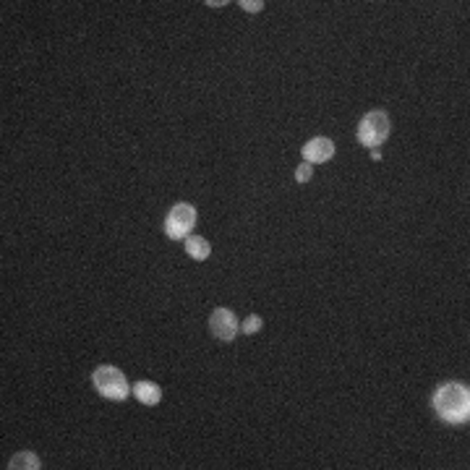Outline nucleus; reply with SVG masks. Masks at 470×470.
Masks as SVG:
<instances>
[{
  "mask_svg": "<svg viewBox=\"0 0 470 470\" xmlns=\"http://www.w3.org/2000/svg\"><path fill=\"white\" fill-rule=\"evenodd\" d=\"M186 251H188V256H193L196 262H204L209 256V251H212V246H209V240L199 238V235H188V238H186Z\"/></svg>",
  "mask_w": 470,
  "mask_h": 470,
  "instance_id": "nucleus-8",
  "label": "nucleus"
},
{
  "mask_svg": "<svg viewBox=\"0 0 470 470\" xmlns=\"http://www.w3.org/2000/svg\"><path fill=\"white\" fill-rule=\"evenodd\" d=\"M303 157H306L309 165L329 162L335 157V144H332V139H327V136H316V139H311V141L303 146Z\"/></svg>",
  "mask_w": 470,
  "mask_h": 470,
  "instance_id": "nucleus-6",
  "label": "nucleus"
},
{
  "mask_svg": "<svg viewBox=\"0 0 470 470\" xmlns=\"http://www.w3.org/2000/svg\"><path fill=\"white\" fill-rule=\"evenodd\" d=\"M9 468L11 470H18V468L37 470V468H40V460H37V454H32V452H21V454H16V457L9 462Z\"/></svg>",
  "mask_w": 470,
  "mask_h": 470,
  "instance_id": "nucleus-9",
  "label": "nucleus"
},
{
  "mask_svg": "<svg viewBox=\"0 0 470 470\" xmlns=\"http://www.w3.org/2000/svg\"><path fill=\"white\" fill-rule=\"evenodd\" d=\"M209 329H212V335L217 340H223V343H230L235 340L238 335V319H235V314L230 309H215L212 311V316H209Z\"/></svg>",
  "mask_w": 470,
  "mask_h": 470,
  "instance_id": "nucleus-5",
  "label": "nucleus"
},
{
  "mask_svg": "<svg viewBox=\"0 0 470 470\" xmlns=\"http://www.w3.org/2000/svg\"><path fill=\"white\" fill-rule=\"evenodd\" d=\"M390 139V118L384 110H371L363 115L358 126V141L368 149H376L379 144Z\"/></svg>",
  "mask_w": 470,
  "mask_h": 470,
  "instance_id": "nucleus-3",
  "label": "nucleus"
},
{
  "mask_svg": "<svg viewBox=\"0 0 470 470\" xmlns=\"http://www.w3.org/2000/svg\"><path fill=\"white\" fill-rule=\"evenodd\" d=\"M240 329H243L246 335H254V332H259V329H262V316H256V314H254V316H248V319L243 321V327H240Z\"/></svg>",
  "mask_w": 470,
  "mask_h": 470,
  "instance_id": "nucleus-10",
  "label": "nucleus"
},
{
  "mask_svg": "<svg viewBox=\"0 0 470 470\" xmlns=\"http://www.w3.org/2000/svg\"><path fill=\"white\" fill-rule=\"evenodd\" d=\"M240 6H243V11H248V14H259V11L264 9V3L262 0H240Z\"/></svg>",
  "mask_w": 470,
  "mask_h": 470,
  "instance_id": "nucleus-12",
  "label": "nucleus"
},
{
  "mask_svg": "<svg viewBox=\"0 0 470 470\" xmlns=\"http://www.w3.org/2000/svg\"><path fill=\"white\" fill-rule=\"evenodd\" d=\"M295 181H298V183H309V181H311V165H309V162L295 170Z\"/></svg>",
  "mask_w": 470,
  "mask_h": 470,
  "instance_id": "nucleus-11",
  "label": "nucleus"
},
{
  "mask_svg": "<svg viewBox=\"0 0 470 470\" xmlns=\"http://www.w3.org/2000/svg\"><path fill=\"white\" fill-rule=\"evenodd\" d=\"M134 397L141 402V405H157L162 400V390L157 387V384H151V382H136L134 384Z\"/></svg>",
  "mask_w": 470,
  "mask_h": 470,
  "instance_id": "nucleus-7",
  "label": "nucleus"
},
{
  "mask_svg": "<svg viewBox=\"0 0 470 470\" xmlns=\"http://www.w3.org/2000/svg\"><path fill=\"white\" fill-rule=\"evenodd\" d=\"M434 410L447 423H468L470 418V392L465 384L449 382L434 392Z\"/></svg>",
  "mask_w": 470,
  "mask_h": 470,
  "instance_id": "nucleus-1",
  "label": "nucleus"
},
{
  "mask_svg": "<svg viewBox=\"0 0 470 470\" xmlns=\"http://www.w3.org/2000/svg\"><path fill=\"white\" fill-rule=\"evenodd\" d=\"M193 225H196V207L181 201V204H176V207L170 209L168 220H165V233H168L173 240L188 238V233L193 230Z\"/></svg>",
  "mask_w": 470,
  "mask_h": 470,
  "instance_id": "nucleus-4",
  "label": "nucleus"
},
{
  "mask_svg": "<svg viewBox=\"0 0 470 470\" xmlns=\"http://www.w3.org/2000/svg\"><path fill=\"white\" fill-rule=\"evenodd\" d=\"M92 382H95V390L102 397L115 400V402H120V400H126L131 395V384H128L126 374L115 366H100L92 374Z\"/></svg>",
  "mask_w": 470,
  "mask_h": 470,
  "instance_id": "nucleus-2",
  "label": "nucleus"
}]
</instances>
